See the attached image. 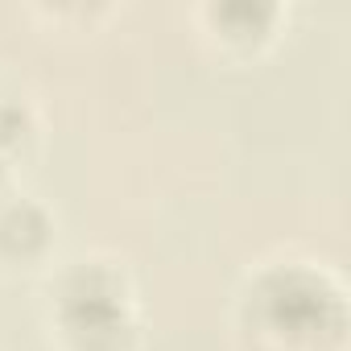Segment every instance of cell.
<instances>
[{"mask_svg":"<svg viewBox=\"0 0 351 351\" xmlns=\"http://www.w3.org/2000/svg\"><path fill=\"white\" fill-rule=\"evenodd\" d=\"M265 306L273 326L289 335H322L339 326V302L322 289V277L310 273H277L265 285Z\"/></svg>","mask_w":351,"mask_h":351,"instance_id":"cell-1","label":"cell"},{"mask_svg":"<svg viewBox=\"0 0 351 351\" xmlns=\"http://www.w3.org/2000/svg\"><path fill=\"white\" fill-rule=\"evenodd\" d=\"M46 236V219L38 215V207H13L9 215H0V244L9 248H34Z\"/></svg>","mask_w":351,"mask_h":351,"instance_id":"cell-2","label":"cell"}]
</instances>
